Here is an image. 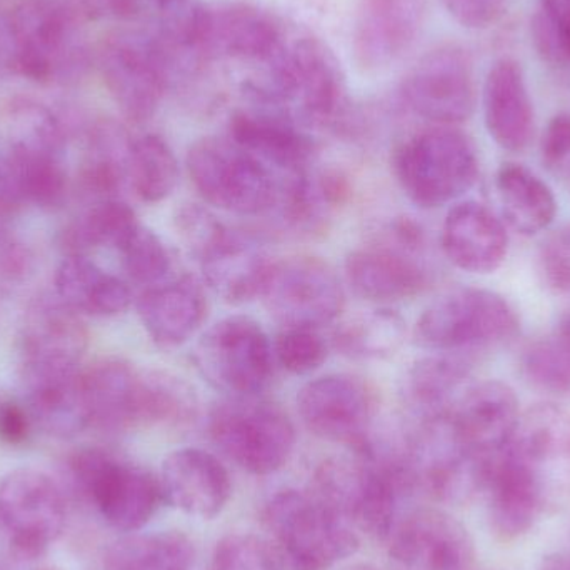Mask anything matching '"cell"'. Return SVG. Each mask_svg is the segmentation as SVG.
<instances>
[{"instance_id":"6da1fadb","label":"cell","mask_w":570,"mask_h":570,"mask_svg":"<svg viewBox=\"0 0 570 570\" xmlns=\"http://www.w3.org/2000/svg\"><path fill=\"white\" fill-rule=\"evenodd\" d=\"M492 534L518 541L570 501V414L539 404L519 415L485 488Z\"/></svg>"},{"instance_id":"7a4b0ae2","label":"cell","mask_w":570,"mask_h":570,"mask_svg":"<svg viewBox=\"0 0 570 570\" xmlns=\"http://www.w3.org/2000/svg\"><path fill=\"white\" fill-rule=\"evenodd\" d=\"M266 66L269 82L253 87L254 106L284 114L302 127L334 122L344 112V70L321 37L287 29Z\"/></svg>"},{"instance_id":"3957f363","label":"cell","mask_w":570,"mask_h":570,"mask_svg":"<svg viewBox=\"0 0 570 570\" xmlns=\"http://www.w3.org/2000/svg\"><path fill=\"white\" fill-rule=\"evenodd\" d=\"M12 36L16 73L46 86L82 79L90 50L82 17L66 0H20L6 13Z\"/></svg>"},{"instance_id":"277c9868","label":"cell","mask_w":570,"mask_h":570,"mask_svg":"<svg viewBox=\"0 0 570 570\" xmlns=\"http://www.w3.org/2000/svg\"><path fill=\"white\" fill-rule=\"evenodd\" d=\"M412 488L404 469L368 449L352 458H332L315 469L312 494L345 522L371 538H391L397 498Z\"/></svg>"},{"instance_id":"5b68a950","label":"cell","mask_w":570,"mask_h":570,"mask_svg":"<svg viewBox=\"0 0 570 570\" xmlns=\"http://www.w3.org/2000/svg\"><path fill=\"white\" fill-rule=\"evenodd\" d=\"M264 525L288 570H327L358 549L355 529L312 492H277L264 508Z\"/></svg>"},{"instance_id":"8992f818","label":"cell","mask_w":570,"mask_h":570,"mask_svg":"<svg viewBox=\"0 0 570 570\" xmlns=\"http://www.w3.org/2000/svg\"><path fill=\"white\" fill-rule=\"evenodd\" d=\"M187 174L204 203L237 214L263 216L277 209L284 177L227 137H204L190 146Z\"/></svg>"},{"instance_id":"52a82bcc","label":"cell","mask_w":570,"mask_h":570,"mask_svg":"<svg viewBox=\"0 0 570 570\" xmlns=\"http://www.w3.org/2000/svg\"><path fill=\"white\" fill-rule=\"evenodd\" d=\"M392 164L405 196L424 209H435L464 196L479 173L474 144L449 126L409 137L395 150Z\"/></svg>"},{"instance_id":"ba28073f","label":"cell","mask_w":570,"mask_h":570,"mask_svg":"<svg viewBox=\"0 0 570 570\" xmlns=\"http://www.w3.org/2000/svg\"><path fill=\"white\" fill-rule=\"evenodd\" d=\"M173 26L204 62L230 59L266 63L287 32L276 13L244 0L200 3Z\"/></svg>"},{"instance_id":"9c48e42d","label":"cell","mask_w":570,"mask_h":570,"mask_svg":"<svg viewBox=\"0 0 570 570\" xmlns=\"http://www.w3.org/2000/svg\"><path fill=\"white\" fill-rule=\"evenodd\" d=\"M519 318L502 295L478 287H461L432 302L415 322L421 347L441 354L495 347L518 335Z\"/></svg>"},{"instance_id":"30bf717a","label":"cell","mask_w":570,"mask_h":570,"mask_svg":"<svg viewBox=\"0 0 570 570\" xmlns=\"http://www.w3.org/2000/svg\"><path fill=\"white\" fill-rule=\"evenodd\" d=\"M209 435L227 459L254 475L281 471L295 445V429L276 402L224 397L209 412Z\"/></svg>"},{"instance_id":"8fae6325","label":"cell","mask_w":570,"mask_h":570,"mask_svg":"<svg viewBox=\"0 0 570 570\" xmlns=\"http://www.w3.org/2000/svg\"><path fill=\"white\" fill-rule=\"evenodd\" d=\"M193 361L200 377L224 397H254L273 381L276 357L256 318L229 315L200 335Z\"/></svg>"},{"instance_id":"7c38bea8","label":"cell","mask_w":570,"mask_h":570,"mask_svg":"<svg viewBox=\"0 0 570 570\" xmlns=\"http://www.w3.org/2000/svg\"><path fill=\"white\" fill-rule=\"evenodd\" d=\"M69 469L77 491L117 531H139L164 501L159 479L102 449L76 452Z\"/></svg>"},{"instance_id":"4fadbf2b","label":"cell","mask_w":570,"mask_h":570,"mask_svg":"<svg viewBox=\"0 0 570 570\" xmlns=\"http://www.w3.org/2000/svg\"><path fill=\"white\" fill-rule=\"evenodd\" d=\"M100 73L120 112L134 122H146L159 109L170 87L166 56L156 36L119 32L99 49Z\"/></svg>"},{"instance_id":"5bb4252c","label":"cell","mask_w":570,"mask_h":570,"mask_svg":"<svg viewBox=\"0 0 570 570\" xmlns=\"http://www.w3.org/2000/svg\"><path fill=\"white\" fill-rule=\"evenodd\" d=\"M261 297L284 328L317 331L334 322L345 304L341 277L331 264L317 257L274 263Z\"/></svg>"},{"instance_id":"9a60e30c","label":"cell","mask_w":570,"mask_h":570,"mask_svg":"<svg viewBox=\"0 0 570 570\" xmlns=\"http://www.w3.org/2000/svg\"><path fill=\"white\" fill-rule=\"evenodd\" d=\"M401 94L412 112L435 126L465 122L475 109L471 56L455 43L429 50L405 77Z\"/></svg>"},{"instance_id":"2e32d148","label":"cell","mask_w":570,"mask_h":570,"mask_svg":"<svg viewBox=\"0 0 570 570\" xmlns=\"http://www.w3.org/2000/svg\"><path fill=\"white\" fill-rule=\"evenodd\" d=\"M0 521L20 558H40L66 525L62 491L46 472L16 469L0 484Z\"/></svg>"},{"instance_id":"e0dca14e","label":"cell","mask_w":570,"mask_h":570,"mask_svg":"<svg viewBox=\"0 0 570 570\" xmlns=\"http://www.w3.org/2000/svg\"><path fill=\"white\" fill-rule=\"evenodd\" d=\"M297 411L312 434L358 449L371 439L375 399L361 379L328 374L302 385Z\"/></svg>"},{"instance_id":"ac0fdd59","label":"cell","mask_w":570,"mask_h":570,"mask_svg":"<svg viewBox=\"0 0 570 570\" xmlns=\"http://www.w3.org/2000/svg\"><path fill=\"white\" fill-rule=\"evenodd\" d=\"M391 570H472L474 544L468 529L438 509L412 512L391 534Z\"/></svg>"},{"instance_id":"d6986e66","label":"cell","mask_w":570,"mask_h":570,"mask_svg":"<svg viewBox=\"0 0 570 570\" xmlns=\"http://www.w3.org/2000/svg\"><path fill=\"white\" fill-rule=\"evenodd\" d=\"M445 415L462 452L492 465L501 458L521 412L508 384L488 381L465 389Z\"/></svg>"},{"instance_id":"ffe728a7","label":"cell","mask_w":570,"mask_h":570,"mask_svg":"<svg viewBox=\"0 0 570 570\" xmlns=\"http://www.w3.org/2000/svg\"><path fill=\"white\" fill-rule=\"evenodd\" d=\"M428 16V0H357L351 47L364 70H384L417 40Z\"/></svg>"},{"instance_id":"44dd1931","label":"cell","mask_w":570,"mask_h":570,"mask_svg":"<svg viewBox=\"0 0 570 570\" xmlns=\"http://www.w3.org/2000/svg\"><path fill=\"white\" fill-rule=\"evenodd\" d=\"M23 402L37 428L70 439L90 428L79 365L22 362Z\"/></svg>"},{"instance_id":"7402d4cb","label":"cell","mask_w":570,"mask_h":570,"mask_svg":"<svg viewBox=\"0 0 570 570\" xmlns=\"http://www.w3.org/2000/svg\"><path fill=\"white\" fill-rule=\"evenodd\" d=\"M229 137L284 179L307 173L314 163L315 144L304 127L266 107L237 110L230 117Z\"/></svg>"},{"instance_id":"603a6c76","label":"cell","mask_w":570,"mask_h":570,"mask_svg":"<svg viewBox=\"0 0 570 570\" xmlns=\"http://www.w3.org/2000/svg\"><path fill=\"white\" fill-rule=\"evenodd\" d=\"M159 482L164 501L194 518H216L233 494L229 472L216 455L204 449L170 452L164 459Z\"/></svg>"},{"instance_id":"cb8c5ba5","label":"cell","mask_w":570,"mask_h":570,"mask_svg":"<svg viewBox=\"0 0 570 570\" xmlns=\"http://www.w3.org/2000/svg\"><path fill=\"white\" fill-rule=\"evenodd\" d=\"M419 253L404 247H364L345 259V281L355 295L385 305L407 301L428 288L431 274Z\"/></svg>"},{"instance_id":"d4e9b609","label":"cell","mask_w":570,"mask_h":570,"mask_svg":"<svg viewBox=\"0 0 570 570\" xmlns=\"http://www.w3.org/2000/svg\"><path fill=\"white\" fill-rule=\"evenodd\" d=\"M207 287L226 304L243 305L263 295L273 261L243 234L226 229L199 257Z\"/></svg>"},{"instance_id":"484cf974","label":"cell","mask_w":570,"mask_h":570,"mask_svg":"<svg viewBox=\"0 0 570 570\" xmlns=\"http://www.w3.org/2000/svg\"><path fill=\"white\" fill-rule=\"evenodd\" d=\"M441 240L448 259L465 273H495L508 256L504 224L475 200L455 204L449 210Z\"/></svg>"},{"instance_id":"4316f807","label":"cell","mask_w":570,"mask_h":570,"mask_svg":"<svg viewBox=\"0 0 570 570\" xmlns=\"http://www.w3.org/2000/svg\"><path fill=\"white\" fill-rule=\"evenodd\" d=\"M489 136L509 153L528 149L534 137V106L521 63L501 59L492 63L482 90Z\"/></svg>"},{"instance_id":"83f0119b","label":"cell","mask_w":570,"mask_h":570,"mask_svg":"<svg viewBox=\"0 0 570 570\" xmlns=\"http://www.w3.org/2000/svg\"><path fill=\"white\" fill-rule=\"evenodd\" d=\"M137 312L150 341L176 348L196 335L206 318L207 301L194 277L164 281L147 287L137 301Z\"/></svg>"},{"instance_id":"f1b7e54d","label":"cell","mask_w":570,"mask_h":570,"mask_svg":"<svg viewBox=\"0 0 570 570\" xmlns=\"http://www.w3.org/2000/svg\"><path fill=\"white\" fill-rule=\"evenodd\" d=\"M89 342L80 314L57 295H40L27 307L20 332L22 362L79 365Z\"/></svg>"},{"instance_id":"f546056e","label":"cell","mask_w":570,"mask_h":570,"mask_svg":"<svg viewBox=\"0 0 570 570\" xmlns=\"http://www.w3.org/2000/svg\"><path fill=\"white\" fill-rule=\"evenodd\" d=\"M56 295L77 314L114 317L132 304L129 284L87 254H69L56 271Z\"/></svg>"},{"instance_id":"4dcf8cb0","label":"cell","mask_w":570,"mask_h":570,"mask_svg":"<svg viewBox=\"0 0 570 570\" xmlns=\"http://www.w3.org/2000/svg\"><path fill=\"white\" fill-rule=\"evenodd\" d=\"M90 428L124 432L137 425L139 368L120 358H104L82 372Z\"/></svg>"},{"instance_id":"1f68e13d","label":"cell","mask_w":570,"mask_h":570,"mask_svg":"<svg viewBox=\"0 0 570 570\" xmlns=\"http://www.w3.org/2000/svg\"><path fill=\"white\" fill-rule=\"evenodd\" d=\"M0 132L10 159H66V130L59 117L32 99H13L0 114Z\"/></svg>"},{"instance_id":"d6a6232c","label":"cell","mask_w":570,"mask_h":570,"mask_svg":"<svg viewBox=\"0 0 570 570\" xmlns=\"http://www.w3.org/2000/svg\"><path fill=\"white\" fill-rule=\"evenodd\" d=\"M495 190L505 223L522 236L548 229L558 203L551 187L521 164H502L495 174Z\"/></svg>"},{"instance_id":"836d02e7","label":"cell","mask_w":570,"mask_h":570,"mask_svg":"<svg viewBox=\"0 0 570 570\" xmlns=\"http://www.w3.org/2000/svg\"><path fill=\"white\" fill-rule=\"evenodd\" d=\"M132 139L112 122H97L87 130L86 150L77 174L80 193L87 199H119L127 183V159Z\"/></svg>"},{"instance_id":"e575fe53","label":"cell","mask_w":570,"mask_h":570,"mask_svg":"<svg viewBox=\"0 0 570 570\" xmlns=\"http://www.w3.org/2000/svg\"><path fill=\"white\" fill-rule=\"evenodd\" d=\"M405 331L402 315L381 305L344 318L335 327L332 345L352 361H385L397 354L404 344Z\"/></svg>"},{"instance_id":"d590c367","label":"cell","mask_w":570,"mask_h":570,"mask_svg":"<svg viewBox=\"0 0 570 570\" xmlns=\"http://www.w3.org/2000/svg\"><path fill=\"white\" fill-rule=\"evenodd\" d=\"M469 364L455 354L432 355L412 365L405 377V399L422 419L441 417L461 397Z\"/></svg>"},{"instance_id":"8d00e7d4","label":"cell","mask_w":570,"mask_h":570,"mask_svg":"<svg viewBox=\"0 0 570 570\" xmlns=\"http://www.w3.org/2000/svg\"><path fill=\"white\" fill-rule=\"evenodd\" d=\"M194 542L180 531L132 535L110 546L107 570H193Z\"/></svg>"},{"instance_id":"74e56055","label":"cell","mask_w":570,"mask_h":570,"mask_svg":"<svg viewBox=\"0 0 570 570\" xmlns=\"http://www.w3.org/2000/svg\"><path fill=\"white\" fill-rule=\"evenodd\" d=\"M140 226L132 207L120 199L97 200L62 233V249L87 254L94 249L119 250Z\"/></svg>"},{"instance_id":"f35d334b","label":"cell","mask_w":570,"mask_h":570,"mask_svg":"<svg viewBox=\"0 0 570 570\" xmlns=\"http://www.w3.org/2000/svg\"><path fill=\"white\" fill-rule=\"evenodd\" d=\"M127 183L146 204H159L173 196L179 183V163L163 137L146 134L130 142Z\"/></svg>"},{"instance_id":"ab89813d","label":"cell","mask_w":570,"mask_h":570,"mask_svg":"<svg viewBox=\"0 0 570 570\" xmlns=\"http://www.w3.org/2000/svg\"><path fill=\"white\" fill-rule=\"evenodd\" d=\"M197 412V394L189 382L164 371H140L137 425L184 424Z\"/></svg>"},{"instance_id":"60d3db41","label":"cell","mask_w":570,"mask_h":570,"mask_svg":"<svg viewBox=\"0 0 570 570\" xmlns=\"http://www.w3.org/2000/svg\"><path fill=\"white\" fill-rule=\"evenodd\" d=\"M2 166L9 174L19 203L40 209H59L69 196L66 159H7Z\"/></svg>"},{"instance_id":"b9f144b4","label":"cell","mask_w":570,"mask_h":570,"mask_svg":"<svg viewBox=\"0 0 570 570\" xmlns=\"http://www.w3.org/2000/svg\"><path fill=\"white\" fill-rule=\"evenodd\" d=\"M117 253L122 261L126 276L146 288L167 281L173 269V261L166 244L142 224L134 230L132 236Z\"/></svg>"},{"instance_id":"7bdbcfd3","label":"cell","mask_w":570,"mask_h":570,"mask_svg":"<svg viewBox=\"0 0 570 570\" xmlns=\"http://www.w3.org/2000/svg\"><path fill=\"white\" fill-rule=\"evenodd\" d=\"M522 371L534 387L554 394L570 392V345L552 335L525 351Z\"/></svg>"},{"instance_id":"ee69618b","label":"cell","mask_w":570,"mask_h":570,"mask_svg":"<svg viewBox=\"0 0 570 570\" xmlns=\"http://www.w3.org/2000/svg\"><path fill=\"white\" fill-rule=\"evenodd\" d=\"M531 32L542 59L556 66H569L570 0H539Z\"/></svg>"},{"instance_id":"f6af8a7d","label":"cell","mask_w":570,"mask_h":570,"mask_svg":"<svg viewBox=\"0 0 570 570\" xmlns=\"http://www.w3.org/2000/svg\"><path fill=\"white\" fill-rule=\"evenodd\" d=\"M274 357L292 375H308L324 365L327 345L314 328H285L274 342Z\"/></svg>"},{"instance_id":"bcb514c9","label":"cell","mask_w":570,"mask_h":570,"mask_svg":"<svg viewBox=\"0 0 570 570\" xmlns=\"http://www.w3.org/2000/svg\"><path fill=\"white\" fill-rule=\"evenodd\" d=\"M207 570H281L269 542L250 534H233L217 544Z\"/></svg>"},{"instance_id":"7dc6e473","label":"cell","mask_w":570,"mask_h":570,"mask_svg":"<svg viewBox=\"0 0 570 570\" xmlns=\"http://www.w3.org/2000/svg\"><path fill=\"white\" fill-rule=\"evenodd\" d=\"M32 273V250L6 220L0 219V284L26 283Z\"/></svg>"},{"instance_id":"c3c4849f","label":"cell","mask_w":570,"mask_h":570,"mask_svg":"<svg viewBox=\"0 0 570 570\" xmlns=\"http://www.w3.org/2000/svg\"><path fill=\"white\" fill-rule=\"evenodd\" d=\"M176 223L184 244L196 257H199L227 229L210 210L197 204L184 206L179 210Z\"/></svg>"},{"instance_id":"681fc988","label":"cell","mask_w":570,"mask_h":570,"mask_svg":"<svg viewBox=\"0 0 570 570\" xmlns=\"http://www.w3.org/2000/svg\"><path fill=\"white\" fill-rule=\"evenodd\" d=\"M541 267L549 287L570 294V227L558 230L546 240Z\"/></svg>"},{"instance_id":"f907efd6","label":"cell","mask_w":570,"mask_h":570,"mask_svg":"<svg viewBox=\"0 0 570 570\" xmlns=\"http://www.w3.org/2000/svg\"><path fill=\"white\" fill-rule=\"evenodd\" d=\"M33 425L26 402L0 391V442L12 448L23 445L29 441Z\"/></svg>"},{"instance_id":"816d5d0a","label":"cell","mask_w":570,"mask_h":570,"mask_svg":"<svg viewBox=\"0 0 570 570\" xmlns=\"http://www.w3.org/2000/svg\"><path fill=\"white\" fill-rule=\"evenodd\" d=\"M452 19L469 29H484L501 19L508 0H442Z\"/></svg>"},{"instance_id":"f5cc1de1","label":"cell","mask_w":570,"mask_h":570,"mask_svg":"<svg viewBox=\"0 0 570 570\" xmlns=\"http://www.w3.org/2000/svg\"><path fill=\"white\" fill-rule=\"evenodd\" d=\"M542 163L558 174L570 159V114L561 112L552 117L541 140Z\"/></svg>"},{"instance_id":"db71d44e","label":"cell","mask_w":570,"mask_h":570,"mask_svg":"<svg viewBox=\"0 0 570 570\" xmlns=\"http://www.w3.org/2000/svg\"><path fill=\"white\" fill-rule=\"evenodd\" d=\"M80 17L107 19V17H129L136 12V0H66Z\"/></svg>"},{"instance_id":"11a10c76","label":"cell","mask_w":570,"mask_h":570,"mask_svg":"<svg viewBox=\"0 0 570 570\" xmlns=\"http://www.w3.org/2000/svg\"><path fill=\"white\" fill-rule=\"evenodd\" d=\"M16 73L12 36H10L7 16H0V77Z\"/></svg>"},{"instance_id":"9f6ffc18","label":"cell","mask_w":570,"mask_h":570,"mask_svg":"<svg viewBox=\"0 0 570 570\" xmlns=\"http://www.w3.org/2000/svg\"><path fill=\"white\" fill-rule=\"evenodd\" d=\"M19 204L16 193H13L12 183L6 167L0 164V214L7 213Z\"/></svg>"},{"instance_id":"6f0895ef","label":"cell","mask_w":570,"mask_h":570,"mask_svg":"<svg viewBox=\"0 0 570 570\" xmlns=\"http://www.w3.org/2000/svg\"><path fill=\"white\" fill-rule=\"evenodd\" d=\"M544 570H570V554L556 556L546 562Z\"/></svg>"},{"instance_id":"680465c9","label":"cell","mask_w":570,"mask_h":570,"mask_svg":"<svg viewBox=\"0 0 570 570\" xmlns=\"http://www.w3.org/2000/svg\"><path fill=\"white\" fill-rule=\"evenodd\" d=\"M556 335L562 341L568 342L570 345V312L568 314L562 315L561 321H559L558 328H556Z\"/></svg>"},{"instance_id":"91938a15","label":"cell","mask_w":570,"mask_h":570,"mask_svg":"<svg viewBox=\"0 0 570 570\" xmlns=\"http://www.w3.org/2000/svg\"><path fill=\"white\" fill-rule=\"evenodd\" d=\"M156 2L164 7V9H173V7L179 6L184 0H156Z\"/></svg>"},{"instance_id":"94428289","label":"cell","mask_w":570,"mask_h":570,"mask_svg":"<svg viewBox=\"0 0 570 570\" xmlns=\"http://www.w3.org/2000/svg\"><path fill=\"white\" fill-rule=\"evenodd\" d=\"M558 176H562L566 177V179H570V159L568 160V163L564 164V166H562V169L559 170Z\"/></svg>"},{"instance_id":"6125c7cd","label":"cell","mask_w":570,"mask_h":570,"mask_svg":"<svg viewBox=\"0 0 570 570\" xmlns=\"http://www.w3.org/2000/svg\"><path fill=\"white\" fill-rule=\"evenodd\" d=\"M344 570H377V569L372 568V566H368V564H354V566H348V568H345Z\"/></svg>"}]
</instances>
